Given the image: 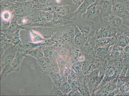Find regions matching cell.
I'll return each instance as SVG.
<instances>
[{"label": "cell", "mask_w": 129, "mask_h": 96, "mask_svg": "<svg viewBox=\"0 0 129 96\" xmlns=\"http://www.w3.org/2000/svg\"><path fill=\"white\" fill-rule=\"evenodd\" d=\"M74 25L77 26L82 33L88 39L93 38L97 30L94 22L81 19L74 21Z\"/></svg>", "instance_id": "cell-1"}, {"label": "cell", "mask_w": 129, "mask_h": 96, "mask_svg": "<svg viewBox=\"0 0 129 96\" xmlns=\"http://www.w3.org/2000/svg\"><path fill=\"white\" fill-rule=\"evenodd\" d=\"M57 36L59 41L67 44H74L75 29L74 26L65 25L61 27L54 35Z\"/></svg>", "instance_id": "cell-2"}, {"label": "cell", "mask_w": 129, "mask_h": 96, "mask_svg": "<svg viewBox=\"0 0 129 96\" xmlns=\"http://www.w3.org/2000/svg\"><path fill=\"white\" fill-rule=\"evenodd\" d=\"M17 49L12 46L8 49L3 54L2 57V77L6 76L7 73L10 69L12 62L16 56Z\"/></svg>", "instance_id": "cell-3"}, {"label": "cell", "mask_w": 129, "mask_h": 96, "mask_svg": "<svg viewBox=\"0 0 129 96\" xmlns=\"http://www.w3.org/2000/svg\"><path fill=\"white\" fill-rule=\"evenodd\" d=\"M112 13L123 20L129 18V12L122 0H112Z\"/></svg>", "instance_id": "cell-4"}, {"label": "cell", "mask_w": 129, "mask_h": 96, "mask_svg": "<svg viewBox=\"0 0 129 96\" xmlns=\"http://www.w3.org/2000/svg\"><path fill=\"white\" fill-rule=\"evenodd\" d=\"M96 3L100 19L107 17L112 13V0H96Z\"/></svg>", "instance_id": "cell-5"}, {"label": "cell", "mask_w": 129, "mask_h": 96, "mask_svg": "<svg viewBox=\"0 0 129 96\" xmlns=\"http://www.w3.org/2000/svg\"><path fill=\"white\" fill-rule=\"evenodd\" d=\"M98 9L96 2L89 7L85 12L82 15L81 19L85 20H91L95 17L98 16Z\"/></svg>", "instance_id": "cell-6"}, {"label": "cell", "mask_w": 129, "mask_h": 96, "mask_svg": "<svg viewBox=\"0 0 129 96\" xmlns=\"http://www.w3.org/2000/svg\"><path fill=\"white\" fill-rule=\"evenodd\" d=\"M26 53H25L20 51L17 52L16 56L12 62L10 69L7 73L6 76L8 74L12 71L17 72L19 71V67L23 57L25 56Z\"/></svg>", "instance_id": "cell-7"}, {"label": "cell", "mask_w": 129, "mask_h": 96, "mask_svg": "<svg viewBox=\"0 0 129 96\" xmlns=\"http://www.w3.org/2000/svg\"><path fill=\"white\" fill-rule=\"evenodd\" d=\"M96 1V0H85L77 11L74 13V21L80 19L82 15L85 12L89 7Z\"/></svg>", "instance_id": "cell-8"}, {"label": "cell", "mask_w": 129, "mask_h": 96, "mask_svg": "<svg viewBox=\"0 0 129 96\" xmlns=\"http://www.w3.org/2000/svg\"><path fill=\"white\" fill-rule=\"evenodd\" d=\"M31 30L38 32L45 39H49L57 32V30L52 28L45 27H36L32 28Z\"/></svg>", "instance_id": "cell-9"}, {"label": "cell", "mask_w": 129, "mask_h": 96, "mask_svg": "<svg viewBox=\"0 0 129 96\" xmlns=\"http://www.w3.org/2000/svg\"><path fill=\"white\" fill-rule=\"evenodd\" d=\"M106 17L108 19V22L110 26L117 29L119 31V30L124 24L123 19L112 13Z\"/></svg>", "instance_id": "cell-10"}, {"label": "cell", "mask_w": 129, "mask_h": 96, "mask_svg": "<svg viewBox=\"0 0 129 96\" xmlns=\"http://www.w3.org/2000/svg\"><path fill=\"white\" fill-rule=\"evenodd\" d=\"M75 29L74 44L78 46H83L88 39L84 36L76 26L74 25Z\"/></svg>", "instance_id": "cell-11"}, {"label": "cell", "mask_w": 129, "mask_h": 96, "mask_svg": "<svg viewBox=\"0 0 129 96\" xmlns=\"http://www.w3.org/2000/svg\"><path fill=\"white\" fill-rule=\"evenodd\" d=\"M118 39V45L121 47H124L129 44V37L124 33L118 31L115 36Z\"/></svg>", "instance_id": "cell-12"}, {"label": "cell", "mask_w": 129, "mask_h": 96, "mask_svg": "<svg viewBox=\"0 0 129 96\" xmlns=\"http://www.w3.org/2000/svg\"><path fill=\"white\" fill-rule=\"evenodd\" d=\"M50 75L52 78L54 87L58 88H60L62 81V78L60 75L57 72H51Z\"/></svg>", "instance_id": "cell-13"}, {"label": "cell", "mask_w": 129, "mask_h": 96, "mask_svg": "<svg viewBox=\"0 0 129 96\" xmlns=\"http://www.w3.org/2000/svg\"><path fill=\"white\" fill-rule=\"evenodd\" d=\"M85 0H71L69 5L72 13L77 11Z\"/></svg>", "instance_id": "cell-14"}, {"label": "cell", "mask_w": 129, "mask_h": 96, "mask_svg": "<svg viewBox=\"0 0 129 96\" xmlns=\"http://www.w3.org/2000/svg\"><path fill=\"white\" fill-rule=\"evenodd\" d=\"M31 38L34 43H38L45 40V38L38 32L33 30H30Z\"/></svg>", "instance_id": "cell-15"}, {"label": "cell", "mask_w": 129, "mask_h": 96, "mask_svg": "<svg viewBox=\"0 0 129 96\" xmlns=\"http://www.w3.org/2000/svg\"><path fill=\"white\" fill-rule=\"evenodd\" d=\"M60 90L63 93L66 94V93H70L71 90V88L70 84L68 83L65 82L63 83L62 85H61Z\"/></svg>", "instance_id": "cell-16"}, {"label": "cell", "mask_w": 129, "mask_h": 96, "mask_svg": "<svg viewBox=\"0 0 129 96\" xmlns=\"http://www.w3.org/2000/svg\"><path fill=\"white\" fill-rule=\"evenodd\" d=\"M27 54L30 55L33 57H35L37 58V59L43 57L44 55L43 52L39 51L38 50H34L31 51H29L27 52Z\"/></svg>", "instance_id": "cell-17"}, {"label": "cell", "mask_w": 129, "mask_h": 96, "mask_svg": "<svg viewBox=\"0 0 129 96\" xmlns=\"http://www.w3.org/2000/svg\"><path fill=\"white\" fill-rule=\"evenodd\" d=\"M57 62L59 68V70L62 71H64L66 65V62L62 58H59L57 60Z\"/></svg>", "instance_id": "cell-18"}, {"label": "cell", "mask_w": 129, "mask_h": 96, "mask_svg": "<svg viewBox=\"0 0 129 96\" xmlns=\"http://www.w3.org/2000/svg\"><path fill=\"white\" fill-rule=\"evenodd\" d=\"M58 88L54 87L50 91V94L54 95H63V92L60 90L58 89Z\"/></svg>", "instance_id": "cell-19"}, {"label": "cell", "mask_w": 129, "mask_h": 96, "mask_svg": "<svg viewBox=\"0 0 129 96\" xmlns=\"http://www.w3.org/2000/svg\"><path fill=\"white\" fill-rule=\"evenodd\" d=\"M115 70L113 68H110L106 72V75L108 77L113 76L115 74Z\"/></svg>", "instance_id": "cell-20"}, {"label": "cell", "mask_w": 129, "mask_h": 96, "mask_svg": "<svg viewBox=\"0 0 129 96\" xmlns=\"http://www.w3.org/2000/svg\"><path fill=\"white\" fill-rule=\"evenodd\" d=\"M89 64L87 62V61L84 62L83 63L82 66V71L84 73L87 72L90 67Z\"/></svg>", "instance_id": "cell-21"}, {"label": "cell", "mask_w": 129, "mask_h": 96, "mask_svg": "<svg viewBox=\"0 0 129 96\" xmlns=\"http://www.w3.org/2000/svg\"><path fill=\"white\" fill-rule=\"evenodd\" d=\"M10 44V43H9V42L7 41L3 43V44H2V46H1V47H2V49H1L2 50H2V55L3 54V52L4 53V50H5L8 47V46H9Z\"/></svg>", "instance_id": "cell-22"}, {"label": "cell", "mask_w": 129, "mask_h": 96, "mask_svg": "<svg viewBox=\"0 0 129 96\" xmlns=\"http://www.w3.org/2000/svg\"><path fill=\"white\" fill-rule=\"evenodd\" d=\"M3 18L5 20H9L10 18V15L9 12H6L4 13V14H3Z\"/></svg>", "instance_id": "cell-23"}, {"label": "cell", "mask_w": 129, "mask_h": 96, "mask_svg": "<svg viewBox=\"0 0 129 96\" xmlns=\"http://www.w3.org/2000/svg\"><path fill=\"white\" fill-rule=\"evenodd\" d=\"M53 52L51 50H46L44 52V55L45 57H48L52 55Z\"/></svg>", "instance_id": "cell-24"}, {"label": "cell", "mask_w": 129, "mask_h": 96, "mask_svg": "<svg viewBox=\"0 0 129 96\" xmlns=\"http://www.w3.org/2000/svg\"><path fill=\"white\" fill-rule=\"evenodd\" d=\"M122 1L126 6L129 12V0H122Z\"/></svg>", "instance_id": "cell-25"}, {"label": "cell", "mask_w": 129, "mask_h": 96, "mask_svg": "<svg viewBox=\"0 0 129 96\" xmlns=\"http://www.w3.org/2000/svg\"><path fill=\"white\" fill-rule=\"evenodd\" d=\"M124 51H125L126 53H129V44H128L125 47Z\"/></svg>", "instance_id": "cell-26"}, {"label": "cell", "mask_w": 129, "mask_h": 96, "mask_svg": "<svg viewBox=\"0 0 129 96\" xmlns=\"http://www.w3.org/2000/svg\"><path fill=\"white\" fill-rule=\"evenodd\" d=\"M123 82L121 81H120L118 82V87H120L121 86H122V85H123Z\"/></svg>", "instance_id": "cell-27"}]
</instances>
